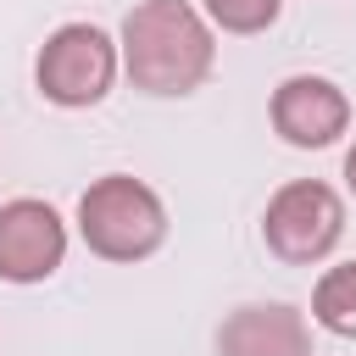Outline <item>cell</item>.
Masks as SVG:
<instances>
[{"label": "cell", "instance_id": "obj_1", "mask_svg": "<svg viewBox=\"0 0 356 356\" xmlns=\"http://www.w3.org/2000/svg\"><path fill=\"white\" fill-rule=\"evenodd\" d=\"M122 67L145 95H195L217 61L211 22L189 0H139L122 17Z\"/></svg>", "mask_w": 356, "mask_h": 356}, {"label": "cell", "instance_id": "obj_2", "mask_svg": "<svg viewBox=\"0 0 356 356\" xmlns=\"http://www.w3.org/2000/svg\"><path fill=\"white\" fill-rule=\"evenodd\" d=\"M78 234L106 261H145L167 239V206L145 178L106 172L78 195Z\"/></svg>", "mask_w": 356, "mask_h": 356}, {"label": "cell", "instance_id": "obj_3", "mask_svg": "<svg viewBox=\"0 0 356 356\" xmlns=\"http://www.w3.org/2000/svg\"><path fill=\"white\" fill-rule=\"evenodd\" d=\"M117 61H122V50L111 44L106 28H95V22H61V28L39 44L33 83H39V95H44L50 106L78 111V106H95V100L111 95Z\"/></svg>", "mask_w": 356, "mask_h": 356}, {"label": "cell", "instance_id": "obj_4", "mask_svg": "<svg viewBox=\"0 0 356 356\" xmlns=\"http://www.w3.org/2000/svg\"><path fill=\"white\" fill-rule=\"evenodd\" d=\"M339 234H345V200H339L323 178H295V184H284V189L267 200V211H261V239H267V250H273L278 261H295V267L323 261V256L339 245Z\"/></svg>", "mask_w": 356, "mask_h": 356}, {"label": "cell", "instance_id": "obj_5", "mask_svg": "<svg viewBox=\"0 0 356 356\" xmlns=\"http://www.w3.org/2000/svg\"><path fill=\"white\" fill-rule=\"evenodd\" d=\"M67 256V222L50 200L17 195L0 206V278L6 284H39Z\"/></svg>", "mask_w": 356, "mask_h": 356}, {"label": "cell", "instance_id": "obj_6", "mask_svg": "<svg viewBox=\"0 0 356 356\" xmlns=\"http://www.w3.org/2000/svg\"><path fill=\"white\" fill-rule=\"evenodd\" d=\"M273 128L295 145V150H323L334 145L345 128H350V100L334 78H317V72H295L273 89Z\"/></svg>", "mask_w": 356, "mask_h": 356}, {"label": "cell", "instance_id": "obj_7", "mask_svg": "<svg viewBox=\"0 0 356 356\" xmlns=\"http://www.w3.org/2000/svg\"><path fill=\"white\" fill-rule=\"evenodd\" d=\"M217 356H312V328L284 300H256L222 317Z\"/></svg>", "mask_w": 356, "mask_h": 356}, {"label": "cell", "instance_id": "obj_8", "mask_svg": "<svg viewBox=\"0 0 356 356\" xmlns=\"http://www.w3.org/2000/svg\"><path fill=\"white\" fill-rule=\"evenodd\" d=\"M312 317L339 334V339H356V261H339L317 278L312 289Z\"/></svg>", "mask_w": 356, "mask_h": 356}, {"label": "cell", "instance_id": "obj_9", "mask_svg": "<svg viewBox=\"0 0 356 356\" xmlns=\"http://www.w3.org/2000/svg\"><path fill=\"white\" fill-rule=\"evenodd\" d=\"M278 6L284 0H206V17L222 33H261L278 22Z\"/></svg>", "mask_w": 356, "mask_h": 356}, {"label": "cell", "instance_id": "obj_10", "mask_svg": "<svg viewBox=\"0 0 356 356\" xmlns=\"http://www.w3.org/2000/svg\"><path fill=\"white\" fill-rule=\"evenodd\" d=\"M345 184H350V195H356V145L345 150Z\"/></svg>", "mask_w": 356, "mask_h": 356}]
</instances>
